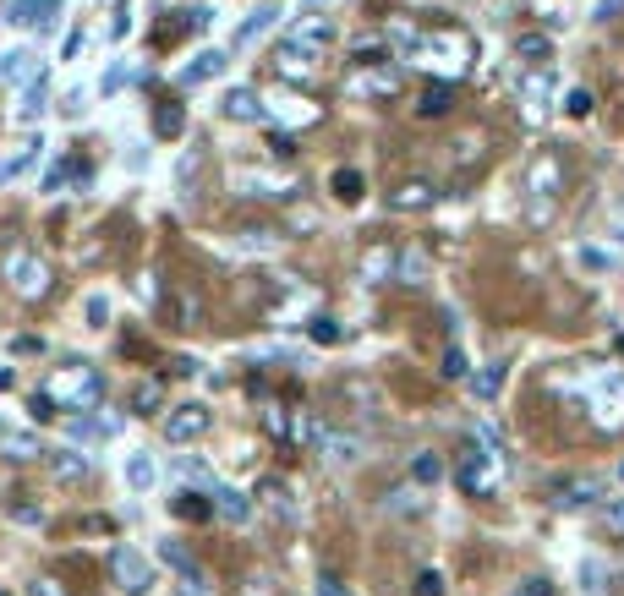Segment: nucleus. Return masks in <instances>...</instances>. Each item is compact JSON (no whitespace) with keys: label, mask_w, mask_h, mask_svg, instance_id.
<instances>
[{"label":"nucleus","mask_w":624,"mask_h":596,"mask_svg":"<svg viewBox=\"0 0 624 596\" xmlns=\"http://www.w3.org/2000/svg\"><path fill=\"white\" fill-rule=\"evenodd\" d=\"M455 487L466 498H493L504 487V438L493 427H477V438L455 449Z\"/></svg>","instance_id":"nucleus-1"},{"label":"nucleus","mask_w":624,"mask_h":596,"mask_svg":"<svg viewBox=\"0 0 624 596\" xmlns=\"http://www.w3.org/2000/svg\"><path fill=\"white\" fill-rule=\"evenodd\" d=\"M406 61L427 66L433 77H444V83H460V77L471 72V33L460 28H433V33H416Z\"/></svg>","instance_id":"nucleus-2"},{"label":"nucleus","mask_w":624,"mask_h":596,"mask_svg":"<svg viewBox=\"0 0 624 596\" xmlns=\"http://www.w3.org/2000/svg\"><path fill=\"white\" fill-rule=\"evenodd\" d=\"M329 44H334V22L329 17H302V22H291L274 66H280L285 77H312V61H318Z\"/></svg>","instance_id":"nucleus-3"},{"label":"nucleus","mask_w":624,"mask_h":596,"mask_svg":"<svg viewBox=\"0 0 624 596\" xmlns=\"http://www.w3.org/2000/svg\"><path fill=\"white\" fill-rule=\"evenodd\" d=\"M44 394L55 400V411H94L104 400V378L88 361H66V367H55V378L44 383Z\"/></svg>","instance_id":"nucleus-4"},{"label":"nucleus","mask_w":624,"mask_h":596,"mask_svg":"<svg viewBox=\"0 0 624 596\" xmlns=\"http://www.w3.org/2000/svg\"><path fill=\"white\" fill-rule=\"evenodd\" d=\"M6 279H11V290H17V296H28V301L50 290V268H44V257H33L28 247L6 252Z\"/></svg>","instance_id":"nucleus-5"},{"label":"nucleus","mask_w":624,"mask_h":596,"mask_svg":"<svg viewBox=\"0 0 624 596\" xmlns=\"http://www.w3.org/2000/svg\"><path fill=\"white\" fill-rule=\"evenodd\" d=\"M110 575H115V586L132 591V596H143L148 586H154V564H148V558L137 553V547H126V542L110 553Z\"/></svg>","instance_id":"nucleus-6"},{"label":"nucleus","mask_w":624,"mask_h":596,"mask_svg":"<svg viewBox=\"0 0 624 596\" xmlns=\"http://www.w3.org/2000/svg\"><path fill=\"white\" fill-rule=\"evenodd\" d=\"M312 449H318V460H329V465H356L362 460V438L356 432H340V427H318L312 422Z\"/></svg>","instance_id":"nucleus-7"},{"label":"nucleus","mask_w":624,"mask_h":596,"mask_svg":"<svg viewBox=\"0 0 624 596\" xmlns=\"http://www.w3.org/2000/svg\"><path fill=\"white\" fill-rule=\"evenodd\" d=\"M159 558H165V564L181 575V596H208V575H203V564H198V558H192L181 542H165V547H159Z\"/></svg>","instance_id":"nucleus-8"},{"label":"nucleus","mask_w":624,"mask_h":596,"mask_svg":"<svg viewBox=\"0 0 624 596\" xmlns=\"http://www.w3.org/2000/svg\"><path fill=\"white\" fill-rule=\"evenodd\" d=\"M208 405H176V411H165V438L170 443H192V438H203L208 432Z\"/></svg>","instance_id":"nucleus-9"},{"label":"nucleus","mask_w":624,"mask_h":596,"mask_svg":"<svg viewBox=\"0 0 624 596\" xmlns=\"http://www.w3.org/2000/svg\"><path fill=\"white\" fill-rule=\"evenodd\" d=\"M592 400H597V422H603V427L624 422V378H619V372H603V378L592 383Z\"/></svg>","instance_id":"nucleus-10"},{"label":"nucleus","mask_w":624,"mask_h":596,"mask_svg":"<svg viewBox=\"0 0 624 596\" xmlns=\"http://www.w3.org/2000/svg\"><path fill=\"white\" fill-rule=\"evenodd\" d=\"M603 493H608L603 476H575V482H564V487H559V509H570V514L597 509V504H603Z\"/></svg>","instance_id":"nucleus-11"},{"label":"nucleus","mask_w":624,"mask_h":596,"mask_svg":"<svg viewBox=\"0 0 624 596\" xmlns=\"http://www.w3.org/2000/svg\"><path fill=\"white\" fill-rule=\"evenodd\" d=\"M61 0H11V22L17 28H50Z\"/></svg>","instance_id":"nucleus-12"},{"label":"nucleus","mask_w":624,"mask_h":596,"mask_svg":"<svg viewBox=\"0 0 624 596\" xmlns=\"http://www.w3.org/2000/svg\"><path fill=\"white\" fill-rule=\"evenodd\" d=\"M219 72H225V50H203V55H192V66H181V83L198 88V83H214Z\"/></svg>","instance_id":"nucleus-13"},{"label":"nucleus","mask_w":624,"mask_h":596,"mask_svg":"<svg viewBox=\"0 0 624 596\" xmlns=\"http://www.w3.org/2000/svg\"><path fill=\"white\" fill-rule=\"evenodd\" d=\"M44 460H50V471L61 476V482H83V476L94 471V460L77 454V449H55V454H44Z\"/></svg>","instance_id":"nucleus-14"},{"label":"nucleus","mask_w":624,"mask_h":596,"mask_svg":"<svg viewBox=\"0 0 624 596\" xmlns=\"http://www.w3.org/2000/svg\"><path fill=\"white\" fill-rule=\"evenodd\" d=\"M208 498H214V509L225 514V520H236V525H241V520H252L247 493H236V487H219V482H214V487H208Z\"/></svg>","instance_id":"nucleus-15"},{"label":"nucleus","mask_w":624,"mask_h":596,"mask_svg":"<svg viewBox=\"0 0 624 596\" xmlns=\"http://www.w3.org/2000/svg\"><path fill=\"white\" fill-rule=\"evenodd\" d=\"M225 115L230 121H263V99L252 88H230L225 93Z\"/></svg>","instance_id":"nucleus-16"},{"label":"nucleus","mask_w":624,"mask_h":596,"mask_svg":"<svg viewBox=\"0 0 624 596\" xmlns=\"http://www.w3.org/2000/svg\"><path fill=\"white\" fill-rule=\"evenodd\" d=\"M258 498H263V509H274V514H285V520H296V504H291V487L280 482V476H269V482L258 487Z\"/></svg>","instance_id":"nucleus-17"},{"label":"nucleus","mask_w":624,"mask_h":596,"mask_svg":"<svg viewBox=\"0 0 624 596\" xmlns=\"http://www.w3.org/2000/svg\"><path fill=\"white\" fill-rule=\"evenodd\" d=\"M0 449H6L11 460H44L39 438H28V432H11V427H0Z\"/></svg>","instance_id":"nucleus-18"},{"label":"nucleus","mask_w":624,"mask_h":596,"mask_svg":"<svg viewBox=\"0 0 624 596\" xmlns=\"http://www.w3.org/2000/svg\"><path fill=\"white\" fill-rule=\"evenodd\" d=\"M515 55H520V61H526V66H531V72H537V66H548V61H553V44H548V39H542V33H520V44H515Z\"/></svg>","instance_id":"nucleus-19"},{"label":"nucleus","mask_w":624,"mask_h":596,"mask_svg":"<svg viewBox=\"0 0 624 596\" xmlns=\"http://www.w3.org/2000/svg\"><path fill=\"white\" fill-rule=\"evenodd\" d=\"M597 525H603L608 536H624V493H603V504L592 509Z\"/></svg>","instance_id":"nucleus-20"},{"label":"nucleus","mask_w":624,"mask_h":596,"mask_svg":"<svg viewBox=\"0 0 624 596\" xmlns=\"http://www.w3.org/2000/svg\"><path fill=\"white\" fill-rule=\"evenodd\" d=\"M280 22V6H258L247 22H241V33H236V44H252V39H263V33Z\"/></svg>","instance_id":"nucleus-21"},{"label":"nucleus","mask_w":624,"mask_h":596,"mask_svg":"<svg viewBox=\"0 0 624 596\" xmlns=\"http://www.w3.org/2000/svg\"><path fill=\"white\" fill-rule=\"evenodd\" d=\"M504 378H510V361H488V367H482L477 378H471V389H477L482 400H493V394L504 389Z\"/></svg>","instance_id":"nucleus-22"},{"label":"nucleus","mask_w":624,"mask_h":596,"mask_svg":"<svg viewBox=\"0 0 624 596\" xmlns=\"http://www.w3.org/2000/svg\"><path fill=\"white\" fill-rule=\"evenodd\" d=\"M126 482H132L137 493H148V487L159 482V465L148 460V454H132V460H126Z\"/></svg>","instance_id":"nucleus-23"},{"label":"nucleus","mask_w":624,"mask_h":596,"mask_svg":"<svg viewBox=\"0 0 624 596\" xmlns=\"http://www.w3.org/2000/svg\"><path fill=\"white\" fill-rule=\"evenodd\" d=\"M449 99H455V83H444V77H438V83L422 93V104H416V110H422L427 121H433V115H444V110H449Z\"/></svg>","instance_id":"nucleus-24"},{"label":"nucleus","mask_w":624,"mask_h":596,"mask_svg":"<svg viewBox=\"0 0 624 596\" xmlns=\"http://www.w3.org/2000/svg\"><path fill=\"white\" fill-rule=\"evenodd\" d=\"M28 72H33V55L28 50H6V55H0V83H22Z\"/></svg>","instance_id":"nucleus-25"},{"label":"nucleus","mask_w":624,"mask_h":596,"mask_svg":"<svg viewBox=\"0 0 624 596\" xmlns=\"http://www.w3.org/2000/svg\"><path fill=\"white\" fill-rule=\"evenodd\" d=\"M110 427H115V422H94V416H88V411H83V416H72V422H66V432H72V438H77V443H94V438H110Z\"/></svg>","instance_id":"nucleus-26"},{"label":"nucleus","mask_w":624,"mask_h":596,"mask_svg":"<svg viewBox=\"0 0 624 596\" xmlns=\"http://www.w3.org/2000/svg\"><path fill=\"white\" fill-rule=\"evenodd\" d=\"M427 203H433V186L427 181H406L395 192V208H427Z\"/></svg>","instance_id":"nucleus-27"},{"label":"nucleus","mask_w":624,"mask_h":596,"mask_svg":"<svg viewBox=\"0 0 624 596\" xmlns=\"http://www.w3.org/2000/svg\"><path fill=\"white\" fill-rule=\"evenodd\" d=\"M334 197H340V203H356V197H362V175H356V170H334Z\"/></svg>","instance_id":"nucleus-28"},{"label":"nucleus","mask_w":624,"mask_h":596,"mask_svg":"<svg viewBox=\"0 0 624 596\" xmlns=\"http://www.w3.org/2000/svg\"><path fill=\"white\" fill-rule=\"evenodd\" d=\"M542 186H548V192L559 186V165H553V159H537V165H531V192L542 197Z\"/></svg>","instance_id":"nucleus-29"},{"label":"nucleus","mask_w":624,"mask_h":596,"mask_svg":"<svg viewBox=\"0 0 624 596\" xmlns=\"http://www.w3.org/2000/svg\"><path fill=\"white\" fill-rule=\"evenodd\" d=\"M416 482H422V487H433L438 482V476H444V460H438V454H416Z\"/></svg>","instance_id":"nucleus-30"},{"label":"nucleus","mask_w":624,"mask_h":596,"mask_svg":"<svg viewBox=\"0 0 624 596\" xmlns=\"http://www.w3.org/2000/svg\"><path fill=\"white\" fill-rule=\"evenodd\" d=\"M44 99H50V83H44V77H39V83H33L28 93H22V121H33V115L44 110Z\"/></svg>","instance_id":"nucleus-31"},{"label":"nucleus","mask_w":624,"mask_h":596,"mask_svg":"<svg viewBox=\"0 0 624 596\" xmlns=\"http://www.w3.org/2000/svg\"><path fill=\"white\" fill-rule=\"evenodd\" d=\"M444 378H455V383H466V378H471L466 350H460V345H449V350H444Z\"/></svg>","instance_id":"nucleus-32"},{"label":"nucleus","mask_w":624,"mask_h":596,"mask_svg":"<svg viewBox=\"0 0 624 596\" xmlns=\"http://www.w3.org/2000/svg\"><path fill=\"white\" fill-rule=\"evenodd\" d=\"M39 148H44V143H33V148H28V154H17V159H6V165H0V181H11V175H22V170H28V165H33V159H39Z\"/></svg>","instance_id":"nucleus-33"},{"label":"nucleus","mask_w":624,"mask_h":596,"mask_svg":"<svg viewBox=\"0 0 624 596\" xmlns=\"http://www.w3.org/2000/svg\"><path fill=\"white\" fill-rule=\"evenodd\" d=\"M564 115H592V93L570 88V93H564Z\"/></svg>","instance_id":"nucleus-34"},{"label":"nucleus","mask_w":624,"mask_h":596,"mask_svg":"<svg viewBox=\"0 0 624 596\" xmlns=\"http://www.w3.org/2000/svg\"><path fill=\"white\" fill-rule=\"evenodd\" d=\"M312 340H318V345H340V323H334V318H312Z\"/></svg>","instance_id":"nucleus-35"},{"label":"nucleus","mask_w":624,"mask_h":596,"mask_svg":"<svg viewBox=\"0 0 624 596\" xmlns=\"http://www.w3.org/2000/svg\"><path fill=\"white\" fill-rule=\"evenodd\" d=\"M154 126H159V137H176V132H181V104H165Z\"/></svg>","instance_id":"nucleus-36"},{"label":"nucleus","mask_w":624,"mask_h":596,"mask_svg":"<svg viewBox=\"0 0 624 596\" xmlns=\"http://www.w3.org/2000/svg\"><path fill=\"white\" fill-rule=\"evenodd\" d=\"M176 514H181V520H203V514H214V504H198V498H176Z\"/></svg>","instance_id":"nucleus-37"},{"label":"nucleus","mask_w":624,"mask_h":596,"mask_svg":"<svg viewBox=\"0 0 624 596\" xmlns=\"http://www.w3.org/2000/svg\"><path fill=\"white\" fill-rule=\"evenodd\" d=\"M159 411V383H143L137 389V416H154Z\"/></svg>","instance_id":"nucleus-38"},{"label":"nucleus","mask_w":624,"mask_h":596,"mask_svg":"<svg viewBox=\"0 0 624 596\" xmlns=\"http://www.w3.org/2000/svg\"><path fill=\"white\" fill-rule=\"evenodd\" d=\"M389 263H395V252H373V257L362 263V274H373V285H378V279L389 274Z\"/></svg>","instance_id":"nucleus-39"},{"label":"nucleus","mask_w":624,"mask_h":596,"mask_svg":"<svg viewBox=\"0 0 624 596\" xmlns=\"http://www.w3.org/2000/svg\"><path fill=\"white\" fill-rule=\"evenodd\" d=\"M416 596H444V580H438V569H422V575H416Z\"/></svg>","instance_id":"nucleus-40"},{"label":"nucleus","mask_w":624,"mask_h":596,"mask_svg":"<svg viewBox=\"0 0 624 596\" xmlns=\"http://www.w3.org/2000/svg\"><path fill=\"white\" fill-rule=\"evenodd\" d=\"M28 411L39 416V422H50V416H55V400H50V394L39 389V394H33V400H28Z\"/></svg>","instance_id":"nucleus-41"},{"label":"nucleus","mask_w":624,"mask_h":596,"mask_svg":"<svg viewBox=\"0 0 624 596\" xmlns=\"http://www.w3.org/2000/svg\"><path fill=\"white\" fill-rule=\"evenodd\" d=\"M597 580H603V564H597V558H592V564H581V586L592 591V596L603 591V586H597Z\"/></svg>","instance_id":"nucleus-42"},{"label":"nucleus","mask_w":624,"mask_h":596,"mask_svg":"<svg viewBox=\"0 0 624 596\" xmlns=\"http://www.w3.org/2000/svg\"><path fill=\"white\" fill-rule=\"evenodd\" d=\"M581 263L586 268H614V257H608L603 247H581Z\"/></svg>","instance_id":"nucleus-43"},{"label":"nucleus","mask_w":624,"mask_h":596,"mask_svg":"<svg viewBox=\"0 0 624 596\" xmlns=\"http://www.w3.org/2000/svg\"><path fill=\"white\" fill-rule=\"evenodd\" d=\"M312 596H351V591H345L334 575H318V591H312Z\"/></svg>","instance_id":"nucleus-44"},{"label":"nucleus","mask_w":624,"mask_h":596,"mask_svg":"<svg viewBox=\"0 0 624 596\" xmlns=\"http://www.w3.org/2000/svg\"><path fill=\"white\" fill-rule=\"evenodd\" d=\"M88 318H94V323H104V318H110V301H104V296H94V301H88Z\"/></svg>","instance_id":"nucleus-45"},{"label":"nucleus","mask_w":624,"mask_h":596,"mask_svg":"<svg viewBox=\"0 0 624 596\" xmlns=\"http://www.w3.org/2000/svg\"><path fill=\"white\" fill-rule=\"evenodd\" d=\"M515 596H553V591H548V580H526V586H520Z\"/></svg>","instance_id":"nucleus-46"},{"label":"nucleus","mask_w":624,"mask_h":596,"mask_svg":"<svg viewBox=\"0 0 624 596\" xmlns=\"http://www.w3.org/2000/svg\"><path fill=\"white\" fill-rule=\"evenodd\" d=\"M619 11H624V0H603V11H597V17H603V22H614Z\"/></svg>","instance_id":"nucleus-47"},{"label":"nucleus","mask_w":624,"mask_h":596,"mask_svg":"<svg viewBox=\"0 0 624 596\" xmlns=\"http://www.w3.org/2000/svg\"><path fill=\"white\" fill-rule=\"evenodd\" d=\"M614 350H619V356H624V334H619V340H614Z\"/></svg>","instance_id":"nucleus-48"},{"label":"nucleus","mask_w":624,"mask_h":596,"mask_svg":"<svg viewBox=\"0 0 624 596\" xmlns=\"http://www.w3.org/2000/svg\"><path fill=\"white\" fill-rule=\"evenodd\" d=\"M0 596H6V591H0Z\"/></svg>","instance_id":"nucleus-49"},{"label":"nucleus","mask_w":624,"mask_h":596,"mask_svg":"<svg viewBox=\"0 0 624 596\" xmlns=\"http://www.w3.org/2000/svg\"><path fill=\"white\" fill-rule=\"evenodd\" d=\"M619 596H624V591H619Z\"/></svg>","instance_id":"nucleus-50"}]
</instances>
